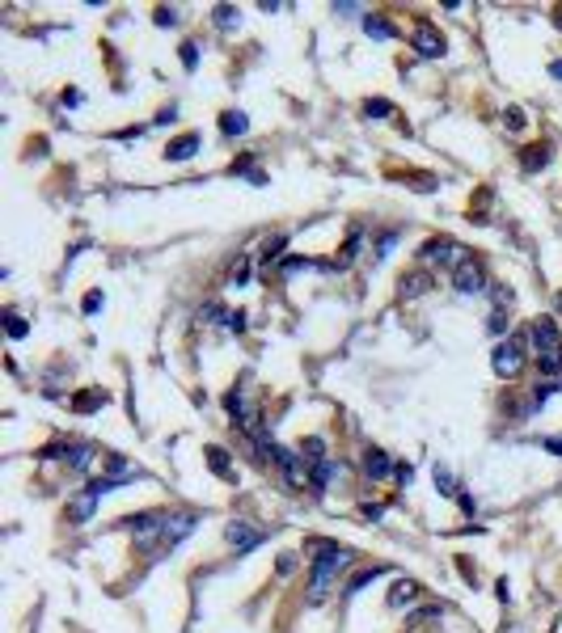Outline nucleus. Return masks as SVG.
I'll return each instance as SVG.
<instances>
[{"instance_id": "c756f323", "label": "nucleus", "mask_w": 562, "mask_h": 633, "mask_svg": "<svg viewBox=\"0 0 562 633\" xmlns=\"http://www.w3.org/2000/svg\"><path fill=\"white\" fill-rule=\"evenodd\" d=\"M436 490H440V494H456L452 473H448V469H440V464H436Z\"/></svg>"}, {"instance_id": "6e6552de", "label": "nucleus", "mask_w": 562, "mask_h": 633, "mask_svg": "<svg viewBox=\"0 0 562 633\" xmlns=\"http://www.w3.org/2000/svg\"><path fill=\"white\" fill-rule=\"evenodd\" d=\"M529 338H533V346H537V355H554V351H562V338H558V326L549 321V316H541V321H533V330H529Z\"/></svg>"}, {"instance_id": "b1692460", "label": "nucleus", "mask_w": 562, "mask_h": 633, "mask_svg": "<svg viewBox=\"0 0 562 633\" xmlns=\"http://www.w3.org/2000/svg\"><path fill=\"white\" fill-rule=\"evenodd\" d=\"M5 330H9V338H26L30 334V326L22 321V312H13V308L5 312Z\"/></svg>"}, {"instance_id": "473e14b6", "label": "nucleus", "mask_w": 562, "mask_h": 633, "mask_svg": "<svg viewBox=\"0 0 562 633\" xmlns=\"http://www.w3.org/2000/svg\"><path fill=\"white\" fill-rule=\"evenodd\" d=\"M199 64V47L195 42H182V68H195Z\"/></svg>"}, {"instance_id": "c9c22d12", "label": "nucleus", "mask_w": 562, "mask_h": 633, "mask_svg": "<svg viewBox=\"0 0 562 633\" xmlns=\"http://www.w3.org/2000/svg\"><path fill=\"white\" fill-rule=\"evenodd\" d=\"M490 334H507V312H495V316H490Z\"/></svg>"}, {"instance_id": "412c9836", "label": "nucleus", "mask_w": 562, "mask_h": 633, "mask_svg": "<svg viewBox=\"0 0 562 633\" xmlns=\"http://www.w3.org/2000/svg\"><path fill=\"white\" fill-rule=\"evenodd\" d=\"M334 473H342V464H334V460H322V464H313V490H326Z\"/></svg>"}, {"instance_id": "a878e982", "label": "nucleus", "mask_w": 562, "mask_h": 633, "mask_svg": "<svg viewBox=\"0 0 562 633\" xmlns=\"http://www.w3.org/2000/svg\"><path fill=\"white\" fill-rule=\"evenodd\" d=\"M283 241H288L283 233H275V237H267V245H263V262H275V258H279V249H283Z\"/></svg>"}, {"instance_id": "ddd939ff", "label": "nucleus", "mask_w": 562, "mask_h": 633, "mask_svg": "<svg viewBox=\"0 0 562 633\" xmlns=\"http://www.w3.org/2000/svg\"><path fill=\"white\" fill-rule=\"evenodd\" d=\"M415 600H419V583H415V578H397L393 591H389V608H406Z\"/></svg>"}, {"instance_id": "cd10ccee", "label": "nucleus", "mask_w": 562, "mask_h": 633, "mask_svg": "<svg viewBox=\"0 0 562 633\" xmlns=\"http://www.w3.org/2000/svg\"><path fill=\"white\" fill-rule=\"evenodd\" d=\"M364 115H368V119H372V115H393V106H389L385 97H368V101H364Z\"/></svg>"}, {"instance_id": "1a4fd4ad", "label": "nucleus", "mask_w": 562, "mask_h": 633, "mask_svg": "<svg viewBox=\"0 0 562 633\" xmlns=\"http://www.w3.org/2000/svg\"><path fill=\"white\" fill-rule=\"evenodd\" d=\"M101 478H110L115 486H123V482H135V478H140V469H135L131 460H123V456H101Z\"/></svg>"}, {"instance_id": "c85d7f7f", "label": "nucleus", "mask_w": 562, "mask_h": 633, "mask_svg": "<svg viewBox=\"0 0 562 633\" xmlns=\"http://www.w3.org/2000/svg\"><path fill=\"white\" fill-rule=\"evenodd\" d=\"M490 296H495V312H503V308H512V300H516V292H512V287H495Z\"/></svg>"}, {"instance_id": "7c9ffc66", "label": "nucleus", "mask_w": 562, "mask_h": 633, "mask_svg": "<svg viewBox=\"0 0 562 633\" xmlns=\"http://www.w3.org/2000/svg\"><path fill=\"white\" fill-rule=\"evenodd\" d=\"M309 267H313L309 258H283V262H279V271H283V275H292V271H309Z\"/></svg>"}, {"instance_id": "ea45409f", "label": "nucleus", "mask_w": 562, "mask_h": 633, "mask_svg": "<svg viewBox=\"0 0 562 633\" xmlns=\"http://www.w3.org/2000/svg\"><path fill=\"white\" fill-rule=\"evenodd\" d=\"M224 321H229V330H245V312H229Z\"/></svg>"}, {"instance_id": "f03ea898", "label": "nucleus", "mask_w": 562, "mask_h": 633, "mask_svg": "<svg viewBox=\"0 0 562 633\" xmlns=\"http://www.w3.org/2000/svg\"><path fill=\"white\" fill-rule=\"evenodd\" d=\"M115 490V482L110 478H97V482H89L72 503H68V523L72 528H81V523H89L93 519V511H97V503H101V494H110Z\"/></svg>"}, {"instance_id": "7ed1b4c3", "label": "nucleus", "mask_w": 562, "mask_h": 633, "mask_svg": "<svg viewBox=\"0 0 562 633\" xmlns=\"http://www.w3.org/2000/svg\"><path fill=\"white\" fill-rule=\"evenodd\" d=\"M490 367H495V376L512 380L520 367H524V338H520V334H512L507 342H499V346H495V355H490Z\"/></svg>"}, {"instance_id": "4468645a", "label": "nucleus", "mask_w": 562, "mask_h": 633, "mask_svg": "<svg viewBox=\"0 0 562 633\" xmlns=\"http://www.w3.org/2000/svg\"><path fill=\"white\" fill-rule=\"evenodd\" d=\"M203 456H208V469L216 473V478H224V482H233V478H237V473H233V460H229V452H224V448H216V444H212Z\"/></svg>"}, {"instance_id": "a19ab883", "label": "nucleus", "mask_w": 562, "mask_h": 633, "mask_svg": "<svg viewBox=\"0 0 562 633\" xmlns=\"http://www.w3.org/2000/svg\"><path fill=\"white\" fill-rule=\"evenodd\" d=\"M411 478H415V469H411V464H397V482L411 486Z\"/></svg>"}, {"instance_id": "423d86ee", "label": "nucleus", "mask_w": 562, "mask_h": 633, "mask_svg": "<svg viewBox=\"0 0 562 633\" xmlns=\"http://www.w3.org/2000/svg\"><path fill=\"white\" fill-rule=\"evenodd\" d=\"M195 532V515H165V528H161V541H157V553H170L178 541H186Z\"/></svg>"}, {"instance_id": "5701e85b", "label": "nucleus", "mask_w": 562, "mask_h": 633, "mask_svg": "<svg viewBox=\"0 0 562 633\" xmlns=\"http://www.w3.org/2000/svg\"><path fill=\"white\" fill-rule=\"evenodd\" d=\"M537 367H541V376H558V372H562V351H554V355H537Z\"/></svg>"}, {"instance_id": "f257e3e1", "label": "nucleus", "mask_w": 562, "mask_h": 633, "mask_svg": "<svg viewBox=\"0 0 562 633\" xmlns=\"http://www.w3.org/2000/svg\"><path fill=\"white\" fill-rule=\"evenodd\" d=\"M309 553H313V578H309V600H326L334 574L342 566H351V549L334 545V541H309Z\"/></svg>"}, {"instance_id": "79ce46f5", "label": "nucleus", "mask_w": 562, "mask_h": 633, "mask_svg": "<svg viewBox=\"0 0 562 633\" xmlns=\"http://www.w3.org/2000/svg\"><path fill=\"white\" fill-rule=\"evenodd\" d=\"M545 448H549V452H558V456H562V439H549V444H545Z\"/></svg>"}, {"instance_id": "f704fd0d", "label": "nucleus", "mask_w": 562, "mask_h": 633, "mask_svg": "<svg viewBox=\"0 0 562 633\" xmlns=\"http://www.w3.org/2000/svg\"><path fill=\"white\" fill-rule=\"evenodd\" d=\"M157 26H178V9H157Z\"/></svg>"}, {"instance_id": "dca6fc26", "label": "nucleus", "mask_w": 562, "mask_h": 633, "mask_svg": "<svg viewBox=\"0 0 562 633\" xmlns=\"http://www.w3.org/2000/svg\"><path fill=\"white\" fill-rule=\"evenodd\" d=\"M423 292H431V275H427V271L402 275V296H406V300H415V296H423Z\"/></svg>"}, {"instance_id": "20e7f679", "label": "nucleus", "mask_w": 562, "mask_h": 633, "mask_svg": "<svg viewBox=\"0 0 562 633\" xmlns=\"http://www.w3.org/2000/svg\"><path fill=\"white\" fill-rule=\"evenodd\" d=\"M452 283H456V292H461V296H482V292H486V271H482V262L465 258L461 267L452 271Z\"/></svg>"}, {"instance_id": "393cba45", "label": "nucleus", "mask_w": 562, "mask_h": 633, "mask_svg": "<svg viewBox=\"0 0 562 633\" xmlns=\"http://www.w3.org/2000/svg\"><path fill=\"white\" fill-rule=\"evenodd\" d=\"M237 17H241V13H237L233 5H220V9H216V26H220V30H233Z\"/></svg>"}, {"instance_id": "4be33fe9", "label": "nucleus", "mask_w": 562, "mask_h": 633, "mask_svg": "<svg viewBox=\"0 0 562 633\" xmlns=\"http://www.w3.org/2000/svg\"><path fill=\"white\" fill-rule=\"evenodd\" d=\"M355 253H360V233H351V241L342 245V253H338V262H334V267H338V271H347L351 262H355Z\"/></svg>"}, {"instance_id": "c03bdc74", "label": "nucleus", "mask_w": 562, "mask_h": 633, "mask_svg": "<svg viewBox=\"0 0 562 633\" xmlns=\"http://www.w3.org/2000/svg\"><path fill=\"white\" fill-rule=\"evenodd\" d=\"M554 22H558V26H562V9H558V13H554Z\"/></svg>"}, {"instance_id": "f8f14e48", "label": "nucleus", "mask_w": 562, "mask_h": 633, "mask_svg": "<svg viewBox=\"0 0 562 633\" xmlns=\"http://www.w3.org/2000/svg\"><path fill=\"white\" fill-rule=\"evenodd\" d=\"M199 135L195 131H186V135H178V140H170V148H165V156H170V161H190V156L199 152Z\"/></svg>"}, {"instance_id": "4c0bfd02", "label": "nucleus", "mask_w": 562, "mask_h": 633, "mask_svg": "<svg viewBox=\"0 0 562 633\" xmlns=\"http://www.w3.org/2000/svg\"><path fill=\"white\" fill-rule=\"evenodd\" d=\"M81 308H85V312H97V308H101V292H89V296H85V304H81Z\"/></svg>"}, {"instance_id": "39448f33", "label": "nucleus", "mask_w": 562, "mask_h": 633, "mask_svg": "<svg viewBox=\"0 0 562 633\" xmlns=\"http://www.w3.org/2000/svg\"><path fill=\"white\" fill-rule=\"evenodd\" d=\"M423 258H427V262H440V267H452V271H456V267L465 262V249L456 245L452 237H436V241H427V245H423Z\"/></svg>"}, {"instance_id": "bb28decb", "label": "nucleus", "mask_w": 562, "mask_h": 633, "mask_svg": "<svg viewBox=\"0 0 562 633\" xmlns=\"http://www.w3.org/2000/svg\"><path fill=\"white\" fill-rule=\"evenodd\" d=\"M93 464V448H72V473H85Z\"/></svg>"}, {"instance_id": "0eeeda50", "label": "nucleus", "mask_w": 562, "mask_h": 633, "mask_svg": "<svg viewBox=\"0 0 562 633\" xmlns=\"http://www.w3.org/2000/svg\"><path fill=\"white\" fill-rule=\"evenodd\" d=\"M411 42H415V51H419L423 60L444 56V34H440L431 22H419V26H415V34H411Z\"/></svg>"}, {"instance_id": "2f4dec72", "label": "nucleus", "mask_w": 562, "mask_h": 633, "mask_svg": "<svg viewBox=\"0 0 562 633\" xmlns=\"http://www.w3.org/2000/svg\"><path fill=\"white\" fill-rule=\"evenodd\" d=\"M503 123H507V131H524V110H516V106H512Z\"/></svg>"}, {"instance_id": "9b49d317", "label": "nucleus", "mask_w": 562, "mask_h": 633, "mask_svg": "<svg viewBox=\"0 0 562 633\" xmlns=\"http://www.w3.org/2000/svg\"><path fill=\"white\" fill-rule=\"evenodd\" d=\"M364 473H368L372 482H385L389 473H397V469H393V460H389L381 448H368V452H364Z\"/></svg>"}, {"instance_id": "37998d69", "label": "nucleus", "mask_w": 562, "mask_h": 633, "mask_svg": "<svg viewBox=\"0 0 562 633\" xmlns=\"http://www.w3.org/2000/svg\"><path fill=\"white\" fill-rule=\"evenodd\" d=\"M549 72H554V76L562 81V60H554V64H549Z\"/></svg>"}, {"instance_id": "aec40b11", "label": "nucleus", "mask_w": 562, "mask_h": 633, "mask_svg": "<svg viewBox=\"0 0 562 633\" xmlns=\"http://www.w3.org/2000/svg\"><path fill=\"white\" fill-rule=\"evenodd\" d=\"M220 131H224V135H245V131H249V119H245L241 110H229V115H220Z\"/></svg>"}, {"instance_id": "6ab92c4d", "label": "nucleus", "mask_w": 562, "mask_h": 633, "mask_svg": "<svg viewBox=\"0 0 562 633\" xmlns=\"http://www.w3.org/2000/svg\"><path fill=\"white\" fill-rule=\"evenodd\" d=\"M364 34H368V38H393L397 30H393L381 13H368V17H364Z\"/></svg>"}, {"instance_id": "9d476101", "label": "nucleus", "mask_w": 562, "mask_h": 633, "mask_svg": "<svg viewBox=\"0 0 562 633\" xmlns=\"http://www.w3.org/2000/svg\"><path fill=\"white\" fill-rule=\"evenodd\" d=\"M224 537H229V545H233L237 553H249L254 545H258V541H263V532H258V528H249L245 519H237V523H229V532H224Z\"/></svg>"}, {"instance_id": "a211bd4d", "label": "nucleus", "mask_w": 562, "mask_h": 633, "mask_svg": "<svg viewBox=\"0 0 562 633\" xmlns=\"http://www.w3.org/2000/svg\"><path fill=\"white\" fill-rule=\"evenodd\" d=\"M381 574H385V566H368V570H360V574H355L351 583L342 587V596H360V591H364V587L372 583V578H381Z\"/></svg>"}, {"instance_id": "e433bc0d", "label": "nucleus", "mask_w": 562, "mask_h": 633, "mask_svg": "<svg viewBox=\"0 0 562 633\" xmlns=\"http://www.w3.org/2000/svg\"><path fill=\"white\" fill-rule=\"evenodd\" d=\"M393 241H397V237H393V233H385V237H381V245H377V258H389V249H393Z\"/></svg>"}, {"instance_id": "58836bf2", "label": "nucleus", "mask_w": 562, "mask_h": 633, "mask_svg": "<svg viewBox=\"0 0 562 633\" xmlns=\"http://www.w3.org/2000/svg\"><path fill=\"white\" fill-rule=\"evenodd\" d=\"M292 570H296V553H283L279 557V574H292Z\"/></svg>"}, {"instance_id": "72a5a7b5", "label": "nucleus", "mask_w": 562, "mask_h": 633, "mask_svg": "<svg viewBox=\"0 0 562 633\" xmlns=\"http://www.w3.org/2000/svg\"><path fill=\"white\" fill-rule=\"evenodd\" d=\"M436 616H444V604H431V608H419V612H415V621H436Z\"/></svg>"}, {"instance_id": "f3484780", "label": "nucleus", "mask_w": 562, "mask_h": 633, "mask_svg": "<svg viewBox=\"0 0 562 633\" xmlns=\"http://www.w3.org/2000/svg\"><path fill=\"white\" fill-rule=\"evenodd\" d=\"M520 165H524L529 174L545 169V165H549V148H545V144H529V148H524V156H520Z\"/></svg>"}, {"instance_id": "a18cd8bd", "label": "nucleus", "mask_w": 562, "mask_h": 633, "mask_svg": "<svg viewBox=\"0 0 562 633\" xmlns=\"http://www.w3.org/2000/svg\"><path fill=\"white\" fill-rule=\"evenodd\" d=\"M503 633H516V629H503Z\"/></svg>"}, {"instance_id": "2eb2a0df", "label": "nucleus", "mask_w": 562, "mask_h": 633, "mask_svg": "<svg viewBox=\"0 0 562 633\" xmlns=\"http://www.w3.org/2000/svg\"><path fill=\"white\" fill-rule=\"evenodd\" d=\"M106 401H110L106 389H89V393H76V397H72V410H76V414H93V410H101Z\"/></svg>"}]
</instances>
